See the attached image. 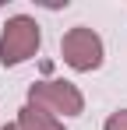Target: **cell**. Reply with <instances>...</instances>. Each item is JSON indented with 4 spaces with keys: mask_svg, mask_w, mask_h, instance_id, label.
I'll list each match as a JSON object with an SVG mask.
<instances>
[{
    "mask_svg": "<svg viewBox=\"0 0 127 130\" xmlns=\"http://www.w3.org/2000/svg\"><path fill=\"white\" fill-rule=\"evenodd\" d=\"M39 25L35 18H28V14H14L11 21L4 25V32H0V63L4 67H18L25 63L28 56H35L39 53Z\"/></svg>",
    "mask_w": 127,
    "mask_h": 130,
    "instance_id": "6da1fadb",
    "label": "cell"
},
{
    "mask_svg": "<svg viewBox=\"0 0 127 130\" xmlns=\"http://www.w3.org/2000/svg\"><path fill=\"white\" fill-rule=\"evenodd\" d=\"M60 53H64V63L71 67V70L88 74V70H95V67L103 63V39H99L92 28L78 25V28H71V32L64 35Z\"/></svg>",
    "mask_w": 127,
    "mask_h": 130,
    "instance_id": "7a4b0ae2",
    "label": "cell"
},
{
    "mask_svg": "<svg viewBox=\"0 0 127 130\" xmlns=\"http://www.w3.org/2000/svg\"><path fill=\"white\" fill-rule=\"evenodd\" d=\"M28 102L32 106L46 109V112H64V116H78L85 109V99L81 91L71 85V81H35L28 88Z\"/></svg>",
    "mask_w": 127,
    "mask_h": 130,
    "instance_id": "3957f363",
    "label": "cell"
},
{
    "mask_svg": "<svg viewBox=\"0 0 127 130\" xmlns=\"http://www.w3.org/2000/svg\"><path fill=\"white\" fill-rule=\"evenodd\" d=\"M18 130H64V123L53 116V112H46V109L39 106H28L18 112Z\"/></svg>",
    "mask_w": 127,
    "mask_h": 130,
    "instance_id": "277c9868",
    "label": "cell"
},
{
    "mask_svg": "<svg viewBox=\"0 0 127 130\" xmlns=\"http://www.w3.org/2000/svg\"><path fill=\"white\" fill-rule=\"evenodd\" d=\"M103 130H127V109H120V112H113L109 120H106Z\"/></svg>",
    "mask_w": 127,
    "mask_h": 130,
    "instance_id": "5b68a950",
    "label": "cell"
},
{
    "mask_svg": "<svg viewBox=\"0 0 127 130\" xmlns=\"http://www.w3.org/2000/svg\"><path fill=\"white\" fill-rule=\"evenodd\" d=\"M0 130H18V123H7V127H0Z\"/></svg>",
    "mask_w": 127,
    "mask_h": 130,
    "instance_id": "8992f818",
    "label": "cell"
}]
</instances>
